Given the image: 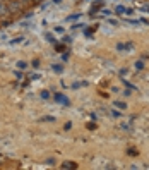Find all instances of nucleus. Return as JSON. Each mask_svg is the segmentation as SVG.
<instances>
[{"label": "nucleus", "mask_w": 149, "mask_h": 170, "mask_svg": "<svg viewBox=\"0 0 149 170\" xmlns=\"http://www.w3.org/2000/svg\"><path fill=\"white\" fill-rule=\"evenodd\" d=\"M55 101H58V103H63V105H70V101H69L67 98H63L60 93H55Z\"/></svg>", "instance_id": "1"}, {"label": "nucleus", "mask_w": 149, "mask_h": 170, "mask_svg": "<svg viewBox=\"0 0 149 170\" xmlns=\"http://www.w3.org/2000/svg\"><path fill=\"white\" fill-rule=\"evenodd\" d=\"M117 48H118V50H123V52H125V50H132V48H134V43H118L117 45Z\"/></svg>", "instance_id": "2"}, {"label": "nucleus", "mask_w": 149, "mask_h": 170, "mask_svg": "<svg viewBox=\"0 0 149 170\" xmlns=\"http://www.w3.org/2000/svg\"><path fill=\"white\" fill-rule=\"evenodd\" d=\"M117 12H118V14H132L130 9H125L123 5H117Z\"/></svg>", "instance_id": "3"}, {"label": "nucleus", "mask_w": 149, "mask_h": 170, "mask_svg": "<svg viewBox=\"0 0 149 170\" xmlns=\"http://www.w3.org/2000/svg\"><path fill=\"white\" fill-rule=\"evenodd\" d=\"M7 7H5V5H4V2H2V0H0V16H2V17H4V16L5 14H7Z\"/></svg>", "instance_id": "4"}, {"label": "nucleus", "mask_w": 149, "mask_h": 170, "mask_svg": "<svg viewBox=\"0 0 149 170\" xmlns=\"http://www.w3.org/2000/svg\"><path fill=\"white\" fill-rule=\"evenodd\" d=\"M75 163L74 162H65V163H62V168H75Z\"/></svg>", "instance_id": "5"}, {"label": "nucleus", "mask_w": 149, "mask_h": 170, "mask_svg": "<svg viewBox=\"0 0 149 170\" xmlns=\"http://www.w3.org/2000/svg\"><path fill=\"white\" fill-rule=\"evenodd\" d=\"M52 67H53L55 72H58V74H60V72H63V65H62V64H55V65H52Z\"/></svg>", "instance_id": "6"}, {"label": "nucleus", "mask_w": 149, "mask_h": 170, "mask_svg": "<svg viewBox=\"0 0 149 170\" xmlns=\"http://www.w3.org/2000/svg\"><path fill=\"white\" fill-rule=\"evenodd\" d=\"M17 67H19L21 70H24V69H28V64L23 62V60H19V62H17Z\"/></svg>", "instance_id": "7"}, {"label": "nucleus", "mask_w": 149, "mask_h": 170, "mask_svg": "<svg viewBox=\"0 0 149 170\" xmlns=\"http://www.w3.org/2000/svg\"><path fill=\"white\" fill-rule=\"evenodd\" d=\"M41 98H43V100H48V98H50V93L46 91V89H43V91H41Z\"/></svg>", "instance_id": "8"}, {"label": "nucleus", "mask_w": 149, "mask_h": 170, "mask_svg": "<svg viewBox=\"0 0 149 170\" xmlns=\"http://www.w3.org/2000/svg\"><path fill=\"white\" fill-rule=\"evenodd\" d=\"M45 38L50 41V43H55V41H57L55 38H53V34H50V33H46V34H45Z\"/></svg>", "instance_id": "9"}, {"label": "nucleus", "mask_w": 149, "mask_h": 170, "mask_svg": "<svg viewBox=\"0 0 149 170\" xmlns=\"http://www.w3.org/2000/svg\"><path fill=\"white\" fill-rule=\"evenodd\" d=\"M134 67H135L137 70H142V69H144V64H142L141 60H139V62H135V65H134Z\"/></svg>", "instance_id": "10"}, {"label": "nucleus", "mask_w": 149, "mask_h": 170, "mask_svg": "<svg viewBox=\"0 0 149 170\" xmlns=\"http://www.w3.org/2000/svg\"><path fill=\"white\" fill-rule=\"evenodd\" d=\"M41 120H45V122H55V117H41Z\"/></svg>", "instance_id": "11"}, {"label": "nucleus", "mask_w": 149, "mask_h": 170, "mask_svg": "<svg viewBox=\"0 0 149 170\" xmlns=\"http://www.w3.org/2000/svg\"><path fill=\"white\" fill-rule=\"evenodd\" d=\"M23 40H24V38H15V40H11L9 43H11V45H17V43H21Z\"/></svg>", "instance_id": "12"}, {"label": "nucleus", "mask_w": 149, "mask_h": 170, "mask_svg": "<svg viewBox=\"0 0 149 170\" xmlns=\"http://www.w3.org/2000/svg\"><path fill=\"white\" fill-rule=\"evenodd\" d=\"M115 107H118V108H122V110H123V108H127V105L122 103V101H115Z\"/></svg>", "instance_id": "13"}, {"label": "nucleus", "mask_w": 149, "mask_h": 170, "mask_svg": "<svg viewBox=\"0 0 149 170\" xmlns=\"http://www.w3.org/2000/svg\"><path fill=\"white\" fill-rule=\"evenodd\" d=\"M77 17H81V14H74V16H69L67 17V21H75Z\"/></svg>", "instance_id": "14"}, {"label": "nucleus", "mask_w": 149, "mask_h": 170, "mask_svg": "<svg viewBox=\"0 0 149 170\" xmlns=\"http://www.w3.org/2000/svg\"><path fill=\"white\" fill-rule=\"evenodd\" d=\"M125 21H127V22H130V24H139V22H141L139 19H125Z\"/></svg>", "instance_id": "15"}, {"label": "nucleus", "mask_w": 149, "mask_h": 170, "mask_svg": "<svg viewBox=\"0 0 149 170\" xmlns=\"http://www.w3.org/2000/svg\"><path fill=\"white\" fill-rule=\"evenodd\" d=\"M123 84H125L127 88H130V89H137V88H135V86H132V84H130V83H129V81H123Z\"/></svg>", "instance_id": "16"}, {"label": "nucleus", "mask_w": 149, "mask_h": 170, "mask_svg": "<svg viewBox=\"0 0 149 170\" xmlns=\"http://www.w3.org/2000/svg\"><path fill=\"white\" fill-rule=\"evenodd\" d=\"M62 41H63V43H70L72 40H70V36H63V38H62Z\"/></svg>", "instance_id": "17"}, {"label": "nucleus", "mask_w": 149, "mask_h": 170, "mask_svg": "<svg viewBox=\"0 0 149 170\" xmlns=\"http://www.w3.org/2000/svg\"><path fill=\"white\" fill-rule=\"evenodd\" d=\"M38 65H40V60L34 59V60H33V67H38Z\"/></svg>", "instance_id": "18"}, {"label": "nucleus", "mask_w": 149, "mask_h": 170, "mask_svg": "<svg viewBox=\"0 0 149 170\" xmlns=\"http://www.w3.org/2000/svg\"><path fill=\"white\" fill-rule=\"evenodd\" d=\"M55 33H63V28H60V26L55 28Z\"/></svg>", "instance_id": "19"}, {"label": "nucleus", "mask_w": 149, "mask_h": 170, "mask_svg": "<svg viewBox=\"0 0 149 170\" xmlns=\"http://www.w3.org/2000/svg\"><path fill=\"white\" fill-rule=\"evenodd\" d=\"M46 165H55V162H53V160L50 158V160H46Z\"/></svg>", "instance_id": "20"}]
</instances>
